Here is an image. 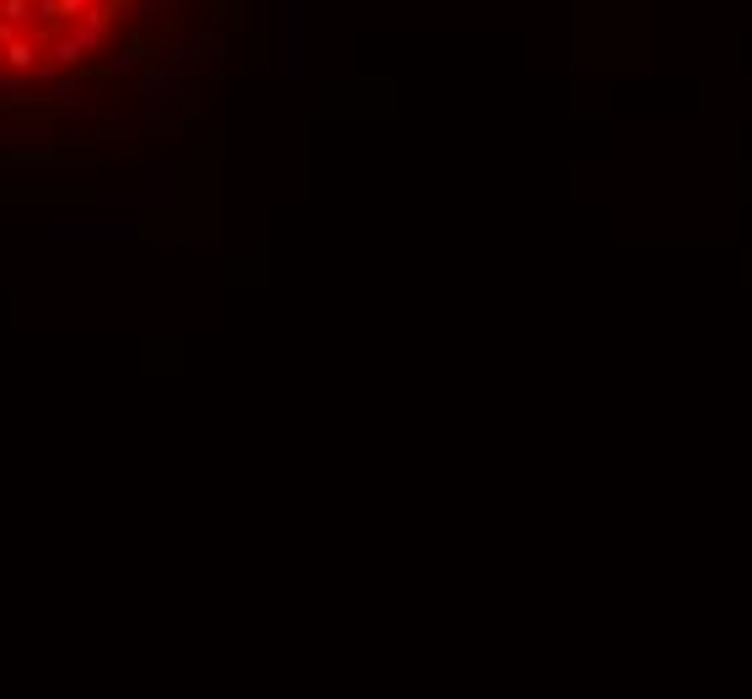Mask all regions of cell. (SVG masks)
<instances>
[{"label": "cell", "instance_id": "obj_5", "mask_svg": "<svg viewBox=\"0 0 752 699\" xmlns=\"http://www.w3.org/2000/svg\"><path fill=\"white\" fill-rule=\"evenodd\" d=\"M54 97H60V103H76V81H54Z\"/></svg>", "mask_w": 752, "mask_h": 699}, {"label": "cell", "instance_id": "obj_1", "mask_svg": "<svg viewBox=\"0 0 752 699\" xmlns=\"http://www.w3.org/2000/svg\"><path fill=\"white\" fill-rule=\"evenodd\" d=\"M108 22H113V6L103 0V6H92V11H86V27H76V33H65L60 44H54L49 65H54V70L86 65V60H92L97 49H103V38H108Z\"/></svg>", "mask_w": 752, "mask_h": 699}, {"label": "cell", "instance_id": "obj_4", "mask_svg": "<svg viewBox=\"0 0 752 699\" xmlns=\"http://www.w3.org/2000/svg\"><path fill=\"white\" fill-rule=\"evenodd\" d=\"M92 6H97V0H60V17H86Z\"/></svg>", "mask_w": 752, "mask_h": 699}, {"label": "cell", "instance_id": "obj_2", "mask_svg": "<svg viewBox=\"0 0 752 699\" xmlns=\"http://www.w3.org/2000/svg\"><path fill=\"white\" fill-rule=\"evenodd\" d=\"M0 65H6L11 76H22V70H38V44H33V38H11V44L0 49Z\"/></svg>", "mask_w": 752, "mask_h": 699}, {"label": "cell", "instance_id": "obj_3", "mask_svg": "<svg viewBox=\"0 0 752 699\" xmlns=\"http://www.w3.org/2000/svg\"><path fill=\"white\" fill-rule=\"evenodd\" d=\"M27 17H33V0H0V22L6 27H22Z\"/></svg>", "mask_w": 752, "mask_h": 699}]
</instances>
